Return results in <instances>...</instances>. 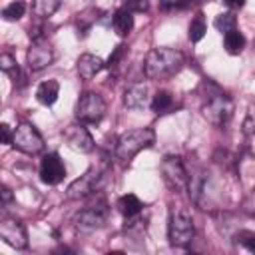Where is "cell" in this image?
<instances>
[{"label": "cell", "instance_id": "obj_22", "mask_svg": "<svg viewBox=\"0 0 255 255\" xmlns=\"http://www.w3.org/2000/svg\"><path fill=\"white\" fill-rule=\"evenodd\" d=\"M0 70H2L4 74H8V76L14 80V84H18V82L22 80L18 62H16V58H14L12 54H2V56H0Z\"/></svg>", "mask_w": 255, "mask_h": 255}, {"label": "cell", "instance_id": "obj_14", "mask_svg": "<svg viewBox=\"0 0 255 255\" xmlns=\"http://www.w3.org/2000/svg\"><path fill=\"white\" fill-rule=\"evenodd\" d=\"M124 106L128 110H145L147 106H151L147 84H143V82L131 84L124 94Z\"/></svg>", "mask_w": 255, "mask_h": 255}, {"label": "cell", "instance_id": "obj_2", "mask_svg": "<svg viewBox=\"0 0 255 255\" xmlns=\"http://www.w3.org/2000/svg\"><path fill=\"white\" fill-rule=\"evenodd\" d=\"M155 141V131L151 128H135L129 131H124L118 141H116V157L122 161H129L131 157H135L141 149L151 147Z\"/></svg>", "mask_w": 255, "mask_h": 255}, {"label": "cell", "instance_id": "obj_31", "mask_svg": "<svg viewBox=\"0 0 255 255\" xmlns=\"http://www.w3.org/2000/svg\"><path fill=\"white\" fill-rule=\"evenodd\" d=\"M223 4L229 8V10H239L245 6V0H223Z\"/></svg>", "mask_w": 255, "mask_h": 255}, {"label": "cell", "instance_id": "obj_26", "mask_svg": "<svg viewBox=\"0 0 255 255\" xmlns=\"http://www.w3.org/2000/svg\"><path fill=\"white\" fill-rule=\"evenodd\" d=\"M235 241H237L241 247H245L247 251L255 253V233H251V231H239V233L235 235Z\"/></svg>", "mask_w": 255, "mask_h": 255}, {"label": "cell", "instance_id": "obj_1", "mask_svg": "<svg viewBox=\"0 0 255 255\" xmlns=\"http://www.w3.org/2000/svg\"><path fill=\"white\" fill-rule=\"evenodd\" d=\"M183 64H185V58L179 50L161 46V48H153L147 52V56L143 60V74H145V78L157 80V82L169 80L181 72Z\"/></svg>", "mask_w": 255, "mask_h": 255}, {"label": "cell", "instance_id": "obj_23", "mask_svg": "<svg viewBox=\"0 0 255 255\" xmlns=\"http://www.w3.org/2000/svg\"><path fill=\"white\" fill-rule=\"evenodd\" d=\"M205 32H207V26H205V18H203V14L199 12V14H195V18L189 22V30H187V36H189V40H191V42H199V40L205 36Z\"/></svg>", "mask_w": 255, "mask_h": 255}, {"label": "cell", "instance_id": "obj_21", "mask_svg": "<svg viewBox=\"0 0 255 255\" xmlns=\"http://www.w3.org/2000/svg\"><path fill=\"white\" fill-rule=\"evenodd\" d=\"M151 110L155 114H167V112H171L173 110V96L169 92H165V90L157 92L153 96V100H151Z\"/></svg>", "mask_w": 255, "mask_h": 255}, {"label": "cell", "instance_id": "obj_20", "mask_svg": "<svg viewBox=\"0 0 255 255\" xmlns=\"http://www.w3.org/2000/svg\"><path fill=\"white\" fill-rule=\"evenodd\" d=\"M60 4H62V0H34L32 12H34L36 18L46 20V18H50L60 8Z\"/></svg>", "mask_w": 255, "mask_h": 255}, {"label": "cell", "instance_id": "obj_30", "mask_svg": "<svg viewBox=\"0 0 255 255\" xmlns=\"http://www.w3.org/2000/svg\"><path fill=\"white\" fill-rule=\"evenodd\" d=\"M0 131H2V143H6V145H12V139H14V131L10 129V126H8V124H2V126H0Z\"/></svg>", "mask_w": 255, "mask_h": 255}, {"label": "cell", "instance_id": "obj_3", "mask_svg": "<svg viewBox=\"0 0 255 255\" xmlns=\"http://www.w3.org/2000/svg\"><path fill=\"white\" fill-rule=\"evenodd\" d=\"M195 237V225L191 217L181 209H171L167 223V239L173 247H187Z\"/></svg>", "mask_w": 255, "mask_h": 255}, {"label": "cell", "instance_id": "obj_27", "mask_svg": "<svg viewBox=\"0 0 255 255\" xmlns=\"http://www.w3.org/2000/svg\"><path fill=\"white\" fill-rule=\"evenodd\" d=\"M243 133L245 135L255 133V102L247 108V114H245V120H243Z\"/></svg>", "mask_w": 255, "mask_h": 255}, {"label": "cell", "instance_id": "obj_28", "mask_svg": "<svg viewBox=\"0 0 255 255\" xmlns=\"http://www.w3.org/2000/svg\"><path fill=\"white\" fill-rule=\"evenodd\" d=\"M131 14H143L149 10V0H126V6Z\"/></svg>", "mask_w": 255, "mask_h": 255}, {"label": "cell", "instance_id": "obj_33", "mask_svg": "<svg viewBox=\"0 0 255 255\" xmlns=\"http://www.w3.org/2000/svg\"><path fill=\"white\" fill-rule=\"evenodd\" d=\"M191 2H203V0H191Z\"/></svg>", "mask_w": 255, "mask_h": 255}, {"label": "cell", "instance_id": "obj_10", "mask_svg": "<svg viewBox=\"0 0 255 255\" xmlns=\"http://www.w3.org/2000/svg\"><path fill=\"white\" fill-rule=\"evenodd\" d=\"M0 239L14 249H26L28 247L26 227L18 219H12V217H4L0 221Z\"/></svg>", "mask_w": 255, "mask_h": 255}, {"label": "cell", "instance_id": "obj_12", "mask_svg": "<svg viewBox=\"0 0 255 255\" xmlns=\"http://www.w3.org/2000/svg\"><path fill=\"white\" fill-rule=\"evenodd\" d=\"M66 177V165L58 153H46L40 161V179L48 185H58Z\"/></svg>", "mask_w": 255, "mask_h": 255}, {"label": "cell", "instance_id": "obj_9", "mask_svg": "<svg viewBox=\"0 0 255 255\" xmlns=\"http://www.w3.org/2000/svg\"><path fill=\"white\" fill-rule=\"evenodd\" d=\"M106 217H108V205L104 199H100L98 203L88 205L76 215V225L84 231H94L106 223Z\"/></svg>", "mask_w": 255, "mask_h": 255}, {"label": "cell", "instance_id": "obj_8", "mask_svg": "<svg viewBox=\"0 0 255 255\" xmlns=\"http://www.w3.org/2000/svg\"><path fill=\"white\" fill-rule=\"evenodd\" d=\"M104 175H106V173L100 171V169H88L82 177H78L76 181H72V183L68 185L66 197H68V199H82V197L92 195V193L98 189V185H100V181H102Z\"/></svg>", "mask_w": 255, "mask_h": 255}, {"label": "cell", "instance_id": "obj_13", "mask_svg": "<svg viewBox=\"0 0 255 255\" xmlns=\"http://www.w3.org/2000/svg\"><path fill=\"white\" fill-rule=\"evenodd\" d=\"M64 139L68 141V145L74 151L88 153V151L94 149V137H92V133L88 131V128L82 122L80 124H74V126H68L64 129Z\"/></svg>", "mask_w": 255, "mask_h": 255}, {"label": "cell", "instance_id": "obj_6", "mask_svg": "<svg viewBox=\"0 0 255 255\" xmlns=\"http://www.w3.org/2000/svg\"><path fill=\"white\" fill-rule=\"evenodd\" d=\"M161 175L163 181L177 193L187 189L189 183V171L183 163V159L179 155H165L161 161Z\"/></svg>", "mask_w": 255, "mask_h": 255}, {"label": "cell", "instance_id": "obj_5", "mask_svg": "<svg viewBox=\"0 0 255 255\" xmlns=\"http://www.w3.org/2000/svg\"><path fill=\"white\" fill-rule=\"evenodd\" d=\"M12 145L28 155H36L44 149V137L40 135V131L36 129V126H32L30 122H20L14 129V139Z\"/></svg>", "mask_w": 255, "mask_h": 255}, {"label": "cell", "instance_id": "obj_25", "mask_svg": "<svg viewBox=\"0 0 255 255\" xmlns=\"http://www.w3.org/2000/svg\"><path fill=\"white\" fill-rule=\"evenodd\" d=\"M213 26H215L221 34H225V32H229V30H235V28H237V18H235V14H233V12H223V14H219V16L215 18Z\"/></svg>", "mask_w": 255, "mask_h": 255}, {"label": "cell", "instance_id": "obj_29", "mask_svg": "<svg viewBox=\"0 0 255 255\" xmlns=\"http://www.w3.org/2000/svg\"><path fill=\"white\" fill-rule=\"evenodd\" d=\"M126 52H128V48H126L124 44L116 46V50L112 52V56H110V60H108V64H106V66H110V68H116V66L120 64V60L126 56Z\"/></svg>", "mask_w": 255, "mask_h": 255}, {"label": "cell", "instance_id": "obj_4", "mask_svg": "<svg viewBox=\"0 0 255 255\" xmlns=\"http://www.w3.org/2000/svg\"><path fill=\"white\" fill-rule=\"evenodd\" d=\"M233 110H235L233 100L227 94H223V92L211 94L207 98V102L203 104V108H201L203 118L209 124H213V126H225V124H229V120L233 118Z\"/></svg>", "mask_w": 255, "mask_h": 255}, {"label": "cell", "instance_id": "obj_7", "mask_svg": "<svg viewBox=\"0 0 255 255\" xmlns=\"http://www.w3.org/2000/svg\"><path fill=\"white\" fill-rule=\"evenodd\" d=\"M106 116V102L96 92H84L76 104V118L82 124H98Z\"/></svg>", "mask_w": 255, "mask_h": 255}, {"label": "cell", "instance_id": "obj_18", "mask_svg": "<svg viewBox=\"0 0 255 255\" xmlns=\"http://www.w3.org/2000/svg\"><path fill=\"white\" fill-rule=\"evenodd\" d=\"M223 46H225V52L231 54V56H237L243 52L245 48V36L235 28V30H229L223 34Z\"/></svg>", "mask_w": 255, "mask_h": 255}, {"label": "cell", "instance_id": "obj_15", "mask_svg": "<svg viewBox=\"0 0 255 255\" xmlns=\"http://www.w3.org/2000/svg\"><path fill=\"white\" fill-rule=\"evenodd\" d=\"M106 68L104 60L96 54H82L78 58V74L82 80H92L96 74H100Z\"/></svg>", "mask_w": 255, "mask_h": 255}, {"label": "cell", "instance_id": "obj_19", "mask_svg": "<svg viewBox=\"0 0 255 255\" xmlns=\"http://www.w3.org/2000/svg\"><path fill=\"white\" fill-rule=\"evenodd\" d=\"M118 207H120V211L124 213V217H131V215L141 213L143 203L139 201V197H137V195H133V193H126V195H122V197H120Z\"/></svg>", "mask_w": 255, "mask_h": 255}, {"label": "cell", "instance_id": "obj_11", "mask_svg": "<svg viewBox=\"0 0 255 255\" xmlns=\"http://www.w3.org/2000/svg\"><path fill=\"white\" fill-rule=\"evenodd\" d=\"M54 60V52H52V46L46 38H40V40H34L28 54H26V64L32 72H40L44 68H48Z\"/></svg>", "mask_w": 255, "mask_h": 255}, {"label": "cell", "instance_id": "obj_32", "mask_svg": "<svg viewBox=\"0 0 255 255\" xmlns=\"http://www.w3.org/2000/svg\"><path fill=\"white\" fill-rule=\"evenodd\" d=\"M10 199H12V191H10V189H8L6 185H2V203L6 205V203H8Z\"/></svg>", "mask_w": 255, "mask_h": 255}, {"label": "cell", "instance_id": "obj_24", "mask_svg": "<svg viewBox=\"0 0 255 255\" xmlns=\"http://www.w3.org/2000/svg\"><path fill=\"white\" fill-rule=\"evenodd\" d=\"M24 12H26V2L24 0H14L2 10V18L8 20V22H14V20H20L24 16Z\"/></svg>", "mask_w": 255, "mask_h": 255}, {"label": "cell", "instance_id": "obj_16", "mask_svg": "<svg viewBox=\"0 0 255 255\" xmlns=\"http://www.w3.org/2000/svg\"><path fill=\"white\" fill-rule=\"evenodd\" d=\"M60 96V84L56 80H46L36 90V100L44 106H52Z\"/></svg>", "mask_w": 255, "mask_h": 255}, {"label": "cell", "instance_id": "obj_17", "mask_svg": "<svg viewBox=\"0 0 255 255\" xmlns=\"http://www.w3.org/2000/svg\"><path fill=\"white\" fill-rule=\"evenodd\" d=\"M112 26L116 30V34L120 36H128L133 28V16L128 8H120L116 14H114V20H112Z\"/></svg>", "mask_w": 255, "mask_h": 255}]
</instances>
